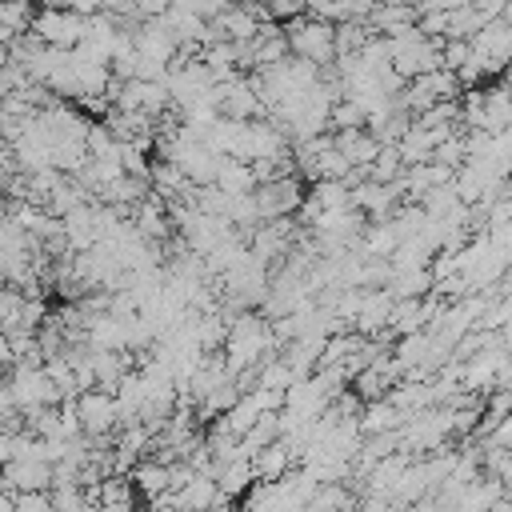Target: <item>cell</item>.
I'll return each mask as SVG.
<instances>
[{"label":"cell","mask_w":512,"mask_h":512,"mask_svg":"<svg viewBox=\"0 0 512 512\" xmlns=\"http://www.w3.org/2000/svg\"><path fill=\"white\" fill-rule=\"evenodd\" d=\"M284 44L296 60H308L316 68L332 64L336 60V44H332V24L324 20H312V16H296L288 20V32H284Z\"/></svg>","instance_id":"cell-1"},{"label":"cell","mask_w":512,"mask_h":512,"mask_svg":"<svg viewBox=\"0 0 512 512\" xmlns=\"http://www.w3.org/2000/svg\"><path fill=\"white\" fill-rule=\"evenodd\" d=\"M4 388H8L16 408H36V404H60L64 400L60 388L48 380V372L40 364H24V360L12 364V376H8Z\"/></svg>","instance_id":"cell-2"},{"label":"cell","mask_w":512,"mask_h":512,"mask_svg":"<svg viewBox=\"0 0 512 512\" xmlns=\"http://www.w3.org/2000/svg\"><path fill=\"white\" fill-rule=\"evenodd\" d=\"M28 32L48 48H76L84 36V16L72 8H40L28 24Z\"/></svg>","instance_id":"cell-3"},{"label":"cell","mask_w":512,"mask_h":512,"mask_svg":"<svg viewBox=\"0 0 512 512\" xmlns=\"http://www.w3.org/2000/svg\"><path fill=\"white\" fill-rule=\"evenodd\" d=\"M252 200H256V216L260 220H276V216H292L304 200V184L300 176H280V180H268V184H256L252 188Z\"/></svg>","instance_id":"cell-4"},{"label":"cell","mask_w":512,"mask_h":512,"mask_svg":"<svg viewBox=\"0 0 512 512\" xmlns=\"http://www.w3.org/2000/svg\"><path fill=\"white\" fill-rule=\"evenodd\" d=\"M76 420H80V436L88 440L116 432V396L104 388H84L76 396Z\"/></svg>","instance_id":"cell-5"},{"label":"cell","mask_w":512,"mask_h":512,"mask_svg":"<svg viewBox=\"0 0 512 512\" xmlns=\"http://www.w3.org/2000/svg\"><path fill=\"white\" fill-rule=\"evenodd\" d=\"M52 484V464L24 456V460H8L0 468V488L4 492H44Z\"/></svg>","instance_id":"cell-6"},{"label":"cell","mask_w":512,"mask_h":512,"mask_svg":"<svg viewBox=\"0 0 512 512\" xmlns=\"http://www.w3.org/2000/svg\"><path fill=\"white\" fill-rule=\"evenodd\" d=\"M388 312H392V296L384 292V288H364V296H360V308H356V316H352V332H360V336H384L388 332Z\"/></svg>","instance_id":"cell-7"},{"label":"cell","mask_w":512,"mask_h":512,"mask_svg":"<svg viewBox=\"0 0 512 512\" xmlns=\"http://www.w3.org/2000/svg\"><path fill=\"white\" fill-rule=\"evenodd\" d=\"M216 500H220V488H216V480L204 476V472H192V476L176 488V504H180V512H184V508H192V512H208Z\"/></svg>","instance_id":"cell-8"},{"label":"cell","mask_w":512,"mask_h":512,"mask_svg":"<svg viewBox=\"0 0 512 512\" xmlns=\"http://www.w3.org/2000/svg\"><path fill=\"white\" fill-rule=\"evenodd\" d=\"M248 464H252V480H280V476L292 468L284 440H272V444L256 448V452L248 456Z\"/></svg>","instance_id":"cell-9"},{"label":"cell","mask_w":512,"mask_h":512,"mask_svg":"<svg viewBox=\"0 0 512 512\" xmlns=\"http://www.w3.org/2000/svg\"><path fill=\"white\" fill-rule=\"evenodd\" d=\"M508 92L504 88H480V132H504L508 128Z\"/></svg>","instance_id":"cell-10"},{"label":"cell","mask_w":512,"mask_h":512,"mask_svg":"<svg viewBox=\"0 0 512 512\" xmlns=\"http://www.w3.org/2000/svg\"><path fill=\"white\" fill-rule=\"evenodd\" d=\"M212 184H216L220 192H252V188H256V176H252L248 160H232V156H220V168H216Z\"/></svg>","instance_id":"cell-11"},{"label":"cell","mask_w":512,"mask_h":512,"mask_svg":"<svg viewBox=\"0 0 512 512\" xmlns=\"http://www.w3.org/2000/svg\"><path fill=\"white\" fill-rule=\"evenodd\" d=\"M128 480H132V488H136L144 500H152V496H160V492L168 488V468L144 456V460H136V464H132Z\"/></svg>","instance_id":"cell-12"},{"label":"cell","mask_w":512,"mask_h":512,"mask_svg":"<svg viewBox=\"0 0 512 512\" xmlns=\"http://www.w3.org/2000/svg\"><path fill=\"white\" fill-rule=\"evenodd\" d=\"M100 508H104V512H128V508H136V488H132V480L120 476V472L104 476V480H100Z\"/></svg>","instance_id":"cell-13"},{"label":"cell","mask_w":512,"mask_h":512,"mask_svg":"<svg viewBox=\"0 0 512 512\" xmlns=\"http://www.w3.org/2000/svg\"><path fill=\"white\" fill-rule=\"evenodd\" d=\"M428 288H432V272H428V268H404V272L392 268V276H388V284H384V292H388L392 300L424 296Z\"/></svg>","instance_id":"cell-14"},{"label":"cell","mask_w":512,"mask_h":512,"mask_svg":"<svg viewBox=\"0 0 512 512\" xmlns=\"http://www.w3.org/2000/svg\"><path fill=\"white\" fill-rule=\"evenodd\" d=\"M248 484H252V464H248L244 456L228 460V464L220 468V476H216V488H220V496H228V500L244 496V492H248Z\"/></svg>","instance_id":"cell-15"},{"label":"cell","mask_w":512,"mask_h":512,"mask_svg":"<svg viewBox=\"0 0 512 512\" xmlns=\"http://www.w3.org/2000/svg\"><path fill=\"white\" fill-rule=\"evenodd\" d=\"M316 208H348V184L344 180H312V192Z\"/></svg>","instance_id":"cell-16"},{"label":"cell","mask_w":512,"mask_h":512,"mask_svg":"<svg viewBox=\"0 0 512 512\" xmlns=\"http://www.w3.org/2000/svg\"><path fill=\"white\" fill-rule=\"evenodd\" d=\"M264 20H272V24H280V20H296V16H304V0H264Z\"/></svg>","instance_id":"cell-17"},{"label":"cell","mask_w":512,"mask_h":512,"mask_svg":"<svg viewBox=\"0 0 512 512\" xmlns=\"http://www.w3.org/2000/svg\"><path fill=\"white\" fill-rule=\"evenodd\" d=\"M12 504H16V512H52L48 488H44V492H16Z\"/></svg>","instance_id":"cell-18"},{"label":"cell","mask_w":512,"mask_h":512,"mask_svg":"<svg viewBox=\"0 0 512 512\" xmlns=\"http://www.w3.org/2000/svg\"><path fill=\"white\" fill-rule=\"evenodd\" d=\"M96 12H108V16H116V20H140L136 16V0H96Z\"/></svg>","instance_id":"cell-19"},{"label":"cell","mask_w":512,"mask_h":512,"mask_svg":"<svg viewBox=\"0 0 512 512\" xmlns=\"http://www.w3.org/2000/svg\"><path fill=\"white\" fill-rule=\"evenodd\" d=\"M144 512H180L176 492H172V488H164L160 496H152V500H148V508H144Z\"/></svg>","instance_id":"cell-20"},{"label":"cell","mask_w":512,"mask_h":512,"mask_svg":"<svg viewBox=\"0 0 512 512\" xmlns=\"http://www.w3.org/2000/svg\"><path fill=\"white\" fill-rule=\"evenodd\" d=\"M172 0H136V16H164Z\"/></svg>","instance_id":"cell-21"},{"label":"cell","mask_w":512,"mask_h":512,"mask_svg":"<svg viewBox=\"0 0 512 512\" xmlns=\"http://www.w3.org/2000/svg\"><path fill=\"white\" fill-rule=\"evenodd\" d=\"M12 460V436L8 432H0V468Z\"/></svg>","instance_id":"cell-22"},{"label":"cell","mask_w":512,"mask_h":512,"mask_svg":"<svg viewBox=\"0 0 512 512\" xmlns=\"http://www.w3.org/2000/svg\"><path fill=\"white\" fill-rule=\"evenodd\" d=\"M12 496H16V492H4V488H0V512H16V504H12Z\"/></svg>","instance_id":"cell-23"},{"label":"cell","mask_w":512,"mask_h":512,"mask_svg":"<svg viewBox=\"0 0 512 512\" xmlns=\"http://www.w3.org/2000/svg\"><path fill=\"white\" fill-rule=\"evenodd\" d=\"M128 512H144V508H128Z\"/></svg>","instance_id":"cell-24"},{"label":"cell","mask_w":512,"mask_h":512,"mask_svg":"<svg viewBox=\"0 0 512 512\" xmlns=\"http://www.w3.org/2000/svg\"><path fill=\"white\" fill-rule=\"evenodd\" d=\"M0 284H4V276H0Z\"/></svg>","instance_id":"cell-25"}]
</instances>
